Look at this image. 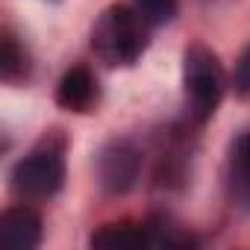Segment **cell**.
Instances as JSON below:
<instances>
[{"instance_id": "obj_1", "label": "cell", "mask_w": 250, "mask_h": 250, "mask_svg": "<svg viewBox=\"0 0 250 250\" xmlns=\"http://www.w3.org/2000/svg\"><path fill=\"white\" fill-rule=\"evenodd\" d=\"M71 136L62 127H47L30 145V150L9 168V191L27 203L53 200L68 183Z\"/></svg>"}, {"instance_id": "obj_2", "label": "cell", "mask_w": 250, "mask_h": 250, "mask_svg": "<svg viewBox=\"0 0 250 250\" xmlns=\"http://www.w3.org/2000/svg\"><path fill=\"white\" fill-rule=\"evenodd\" d=\"M153 27L133 3H109L88 30V47L103 68H136L150 47Z\"/></svg>"}, {"instance_id": "obj_3", "label": "cell", "mask_w": 250, "mask_h": 250, "mask_svg": "<svg viewBox=\"0 0 250 250\" xmlns=\"http://www.w3.org/2000/svg\"><path fill=\"white\" fill-rule=\"evenodd\" d=\"M145 147H147L150 186L162 194H183L194 177L200 127H194L188 118L168 121L150 133Z\"/></svg>"}, {"instance_id": "obj_4", "label": "cell", "mask_w": 250, "mask_h": 250, "mask_svg": "<svg viewBox=\"0 0 250 250\" xmlns=\"http://www.w3.org/2000/svg\"><path fill=\"white\" fill-rule=\"evenodd\" d=\"M180 80H183V106H186L183 118H188L194 127L203 130L224 103V94L229 88V74L224 71L221 56L209 44L191 42L183 47Z\"/></svg>"}, {"instance_id": "obj_5", "label": "cell", "mask_w": 250, "mask_h": 250, "mask_svg": "<svg viewBox=\"0 0 250 250\" xmlns=\"http://www.w3.org/2000/svg\"><path fill=\"white\" fill-rule=\"evenodd\" d=\"M147 171V147L133 136H112L94 153V180L103 197H127Z\"/></svg>"}, {"instance_id": "obj_6", "label": "cell", "mask_w": 250, "mask_h": 250, "mask_svg": "<svg viewBox=\"0 0 250 250\" xmlns=\"http://www.w3.org/2000/svg\"><path fill=\"white\" fill-rule=\"evenodd\" d=\"M53 100L62 112L71 115H94L100 100H103V85L94 74L91 65L85 62H74L62 71V77L56 80L53 88Z\"/></svg>"}, {"instance_id": "obj_7", "label": "cell", "mask_w": 250, "mask_h": 250, "mask_svg": "<svg viewBox=\"0 0 250 250\" xmlns=\"http://www.w3.org/2000/svg\"><path fill=\"white\" fill-rule=\"evenodd\" d=\"M221 188L238 215H250V127L235 133L224 153Z\"/></svg>"}, {"instance_id": "obj_8", "label": "cell", "mask_w": 250, "mask_h": 250, "mask_svg": "<svg viewBox=\"0 0 250 250\" xmlns=\"http://www.w3.org/2000/svg\"><path fill=\"white\" fill-rule=\"evenodd\" d=\"M44 238V218L39 203L18 200L0 215V241L9 250H36Z\"/></svg>"}, {"instance_id": "obj_9", "label": "cell", "mask_w": 250, "mask_h": 250, "mask_svg": "<svg viewBox=\"0 0 250 250\" xmlns=\"http://www.w3.org/2000/svg\"><path fill=\"white\" fill-rule=\"evenodd\" d=\"M36 77V56L27 39L12 27L3 24L0 30V83L9 88H24Z\"/></svg>"}, {"instance_id": "obj_10", "label": "cell", "mask_w": 250, "mask_h": 250, "mask_svg": "<svg viewBox=\"0 0 250 250\" xmlns=\"http://www.w3.org/2000/svg\"><path fill=\"white\" fill-rule=\"evenodd\" d=\"M88 247H103V250H136V247H156L153 227L150 221H133V218H121L97 227L88 235Z\"/></svg>"}, {"instance_id": "obj_11", "label": "cell", "mask_w": 250, "mask_h": 250, "mask_svg": "<svg viewBox=\"0 0 250 250\" xmlns=\"http://www.w3.org/2000/svg\"><path fill=\"white\" fill-rule=\"evenodd\" d=\"M133 6L147 18V24L153 30L156 27H168L180 15V0H133Z\"/></svg>"}, {"instance_id": "obj_12", "label": "cell", "mask_w": 250, "mask_h": 250, "mask_svg": "<svg viewBox=\"0 0 250 250\" xmlns=\"http://www.w3.org/2000/svg\"><path fill=\"white\" fill-rule=\"evenodd\" d=\"M229 91L238 100H250V42L241 47V53L229 71Z\"/></svg>"}, {"instance_id": "obj_13", "label": "cell", "mask_w": 250, "mask_h": 250, "mask_svg": "<svg viewBox=\"0 0 250 250\" xmlns=\"http://www.w3.org/2000/svg\"><path fill=\"white\" fill-rule=\"evenodd\" d=\"M53 3H56V0H53Z\"/></svg>"}]
</instances>
